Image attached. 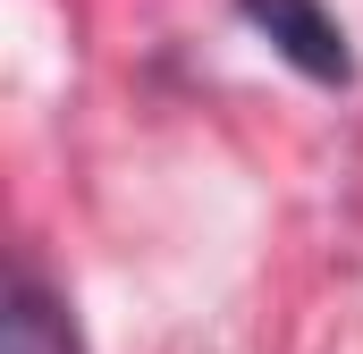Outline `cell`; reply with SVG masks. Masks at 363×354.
Listing matches in <instances>:
<instances>
[{
  "label": "cell",
  "instance_id": "obj_1",
  "mask_svg": "<svg viewBox=\"0 0 363 354\" xmlns=\"http://www.w3.org/2000/svg\"><path fill=\"white\" fill-rule=\"evenodd\" d=\"M237 17L271 42L287 68H304L313 85H347V76H355V51H347L338 17H330L321 0H237Z\"/></svg>",
  "mask_w": 363,
  "mask_h": 354
},
{
  "label": "cell",
  "instance_id": "obj_2",
  "mask_svg": "<svg viewBox=\"0 0 363 354\" xmlns=\"http://www.w3.org/2000/svg\"><path fill=\"white\" fill-rule=\"evenodd\" d=\"M0 354H85V346H77V329H68V312L51 304V287H43V278H17V287H9V329H0Z\"/></svg>",
  "mask_w": 363,
  "mask_h": 354
}]
</instances>
